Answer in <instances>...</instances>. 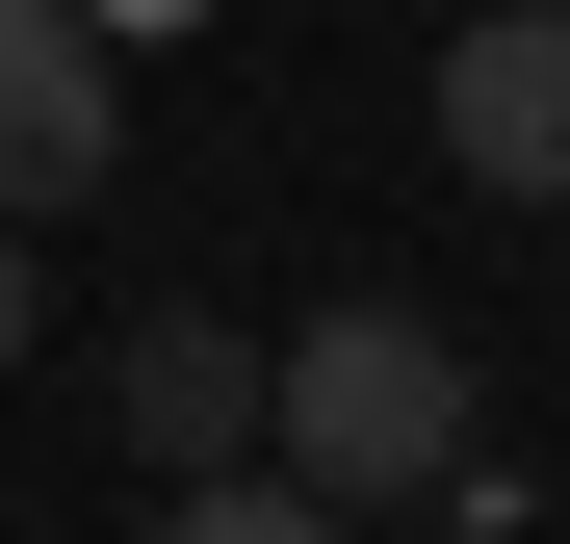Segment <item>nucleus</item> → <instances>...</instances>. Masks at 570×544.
I'll list each match as a JSON object with an SVG mask.
<instances>
[{
  "label": "nucleus",
  "instance_id": "f257e3e1",
  "mask_svg": "<svg viewBox=\"0 0 570 544\" xmlns=\"http://www.w3.org/2000/svg\"><path fill=\"white\" fill-rule=\"evenodd\" d=\"M259 467L285 493H415L441 518V467H466V337L441 311H390V286H363V311H312V337H259Z\"/></svg>",
  "mask_w": 570,
  "mask_h": 544
},
{
  "label": "nucleus",
  "instance_id": "f03ea898",
  "mask_svg": "<svg viewBox=\"0 0 570 544\" xmlns=\"http://www.w3.org/2000/svg\"><path fill=\"white\" fill-rule=\"evenodd\" d=\"M105 156H130V52L78 0H0V234H52Z\"/></svg>",
  "mask_w": 570,
  "mask_h": 544
},
{
  "label": "nucleus",
  "instance_id": "7ed1b4c3",
  "mask_svg": "<svg viewBox=\"0 0 570 544\" xmlns=\"http://www.w3.org/2000/svg\"><path fill=\"white\" fill-rule=\"evenodd\" d=\"M415 105H441V156L493 181V208H570V0H493Z\"/></svg>",
  "mask_w": 570,
  "mask_h": 544
},
{
  "label": "nucleus",
  "instance_id": "20e7f679",
  "mask_svg": "<svg viewBox=\"0 0 570 544\" xmlns=\"http://www.w3.org/2000/svg\"><path fill=\"white\" fill-rule=\"evenodd\" d=\"M105 415L156 441V493H208V467H259V337H234V311H130V363H105Z\"/></svg>",
  "mask_w": 570,
  "mask_h": 544
},
{
  "label": "nucleus",
  "instance_id": "39448f33",
  "mask_svg": "<svg viewBox=\"0 0 570 544\" xmlns=\"http://www.w3.org/2000/svg\"><path fill=\"white\" fill-rule=\"evenodd\" d=\"M130 544H363V518H337V493H285V467H208V493H156Z\"/></svg>",
  "mask_w": 570,
  "mask_h": 544
},
{
  "label": "nucleus",
  "instance_id": "423d86ee",
  "mask_svg": "<svg viewBox=\"0 0 570 544\" xmlns=\"http://www.w3.org/2000/svg\"><path fill=\"white\" fill-rule=\"evenodd\" d=\"M78 27H105V52H156V27H208V0H78Z\"/></svg>",
  "mask_w": 570,
  "mask_h": 544
},
{
  "label": "nucleus",
  "instance_id": "0eeeda50",
  "mask_svg": "<svg viewBox=\"0 0 570 544\" xmlns=\"http://www.w3.org/2000/svg\"><path fill=\"white\" fill-rule=\"evenodd\" d=\"M0 363H27V234H0Z\"/></svg>",
  "mask_w": 570,
  "mask_h": 544
}]
</instances>
